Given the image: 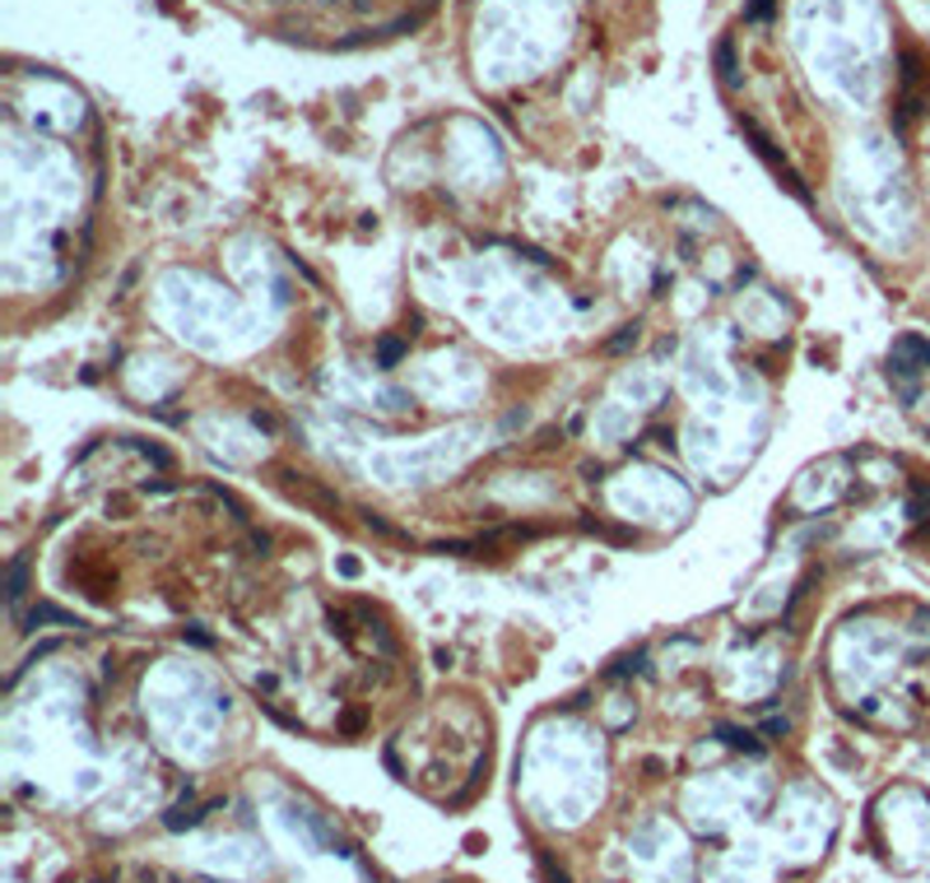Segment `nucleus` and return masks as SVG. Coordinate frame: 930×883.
Masks as SVG:
<instances>
[{
    "label": "nucleus",
    "instance_id": "obj_1",
    "mask_svg": "<svg viewBox=\"0 0 930 883\" xmlns=\"http://www.w3.org/2000/svg\"><path fill=\"white\" fill-rule=\"evenodd\" d=\"M396 358H400V345H396V339H387V345H382V364H396Z\"/></svg>",
    "mask_w": 930,
    "mask_h": 883
}]
</instances>
